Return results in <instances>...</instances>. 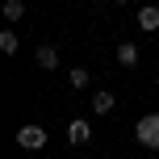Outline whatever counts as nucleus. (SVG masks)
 I'll use <instances>...</instances> for the list:
<instances>
[{"label":"nucleus","instance_id":"f257e3e1","mask_svg":"<svg viewBox=\"0 0 159 159\" xmlns=\"http://www.w3.org/2000/svg\"><path fill=\"white\" fill-rule=\"evenodd\" d=\"M138 143L151 147V151H159V113H147V117H138Z\"/></svg>","mask_w":159,"mask_h":159},{"label":"nucleus","instance_id":"f03ea898","mask_svg":"<svg viewBox=\"0 0 159 159\" xmlns=\"http://www.w3.org/2000/svg\"><path fill=\"white\" fill-rule=\"evenodd\" d=\"M17 147H25V151H42V147H46V130L34 126V121H25V126L17 130Z\"/></svg>","mask_w":159,"mask_h":159},{"label":"nucleus","instance_id":"7ed1b4c3","mask_svg":"<svg viewBox=\"0 0 159 159\" xmlns=\"http://www.w3.org/2000/svg\"><path fill=\"white\" fill-rule=\"evenodd\" d=\"M138 25H143L147 34H151V30H159V8H155V4H147V8H138Z\"/></svg>","mask_w":159,"mask_h":159},{"label":"nucleus","instance_id":"20e7f679","mask_svg":"<svg viewBox=\"0 0 159 159\" xmlns=\"http://www.w3.org/2000/svg\"><path fill=\"white\" fill-rule=\"evenodd\" d=\"M117 63L121 67H134L138 63V46H134V42H121V46H117Z\"/></svg>","mask_w":159,"mask_h":159},{"label":"nucleus","instance_id":"39448f33","mask_svg":"<svg viewBox=\"0 0 159 159\" xmlns=\"http://www.w3.org/2000/svg\"><path fill=\"white\" fill-rule=\"evenodd\" d=\"M38 67H46V71L59 67V50H55V46H38Z\"/></svg>","mask_w":159,"mask_h":159},{"label":"nucleus","instance_id":"423d86ee","mask_svg":"<svg viewBox=\"0 0 159 159\" xmlns=\"http://www.w3.org/2000/svg\"><path fill=\"white\" fill-rule=\"evenodd\" d=\"M113 105H117V101H113V92H96V96H92V113H109Z\"/></svg>","mask_w":159,"mask_h":159},{"label":"nucleus","instance_id":"0eeeda50","mask_svg":"<svg viewBox=\"0 0 159 159\" xmlns=\"http://www.w3.org/2000/svg\"><path fill=\"white\" fill-rule=\"evenodd\" d=\"M25 17V4L21 0H4V21H21Z\"/></svg>","mask_w":159,"mask_h":159},{"label":"nucleus","instance_id":"6e6552de","mask_svg":"<svg viewBox=\"0 0 159 159\" xmlns=\"http://www.w3.org/2000/svg\"><path fill=\"white\" fill-rule=\"evenodd\" d=\"M88 134H92V130H88V121H71V130H67V138H71V143H88Z\"/></svg>","mask_w":159,"mask_h":159},{"label":"nucleus","instance_id":"1a4fd4ad","mask_svg":"<svg viewBox=\"0 0 159 159\" xmlns=\"http://www.w3.org/2000/svg\"><path fill=\"white\" fill-rule=\"evenodd\" d=\"M17 46H21V42H17V34H13V30L0 34V50H4V55H17Z\"/></svg>","mask_w":159,"mask_h":159},{"label":"nucleus","instance_id":"9d476101","mask_svg":"<svg viewBox=\"0 0 159 159\" xmlns=\"http://www.w3.org/2000/svg\"><path fill=\"white\" fill-rule=\"evenodd\" d=\"M67 84H71V88H88V71H84V67H71Z\"/></svg>","mask_w":159,"mask_h":159},{"label":"nucleus","instance_id":"9b49d317","mask_svg":"<svg viewBox=\"0 0 159 159\" xmlns=\"http://www.w3.org/2000/svg\"><path fill=\"white\" fill-rule=\"evenodd\" d=\"M113 4H126V0H113Z\"/></svg>","mask_w":159,"mask_h":159}]
</instances>
